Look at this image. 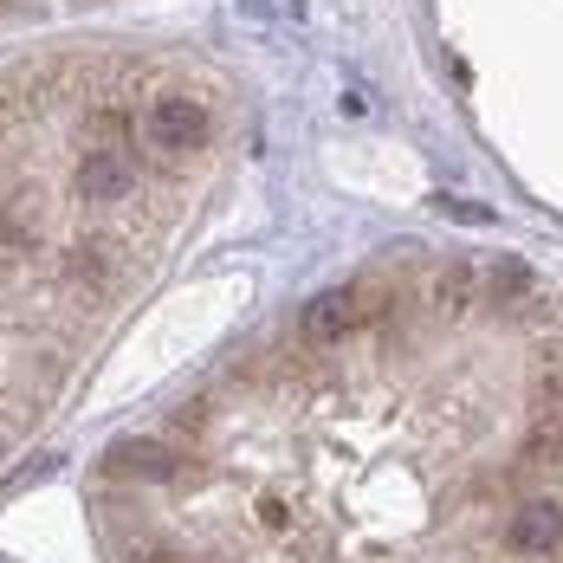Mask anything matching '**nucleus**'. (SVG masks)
Returning a JSON list of instances; mask_svg holds the SVG:
<instances>
[{
	"label": "nucleus",
	"instance_id": "f257e3e1",
	"mask_svg": "<svg viewBox=\"0 0 563 563\" xmlns=\"http://www.w3.org/2000/svg\"><path fill=\"white\" fill-rule=\"evenodd\" d=\"M208 130H214L208 104H201V98H181V91L156 98L150 117H143V136H150L163 156H188V150H201V143H208Z\"/></svg>",
	"mask_w": 563,
	"mask_h": 563
},
{
	"label": "nucleus",
	"instance_id": "f03ea898",
	"mask_svg": "<svg viewBox=\"0 0 563 563\" xmlns=\"http://www.w3.org/2000/svg\"><path fill=\"white\" fill-rule=\"evenodd\" d=\"M563 544V506L558 499H525L518 518L506 525V551L511 558H551Z\"/></svg>",
	"mask_w": 563,
	"mask_h": 563
},
{
	"label": "nucleus",
	"instance_id": "7ed1b4c3",
	"mask_svg": "<svg viewBox=\"0 0 563 563\" xmlns=\"http://www.w3.org/2000/svg\"><path fill=\"white\" fill-rule=\"evenodd\" d=\"M104 473L111 479H136V486H163V479L181 473V453L163 448V441H117L104 453Z\"/></svg>",
	"mask_w": 563,
	"mask_h": 563
},
{
	"label": "nucleus",
	"instance_id": "20e7f679",
	"mask_svg": "<svg viewBox=\"0 0 563 563\" xmlns=\"http://www.w3.org/2000/svg\"><path fill=\"white\" fill-rule=\"evenodd\" d=\"M356 324H363L356 291H318V298L298 311V338H305V343H343Z\"/></svg>",
	"mask_w": 563,
	"mask_h": 563
},
{
	"label": "nucleus",
	"instance_id": "39448f33",
	"mask_svg": "<svg viewBox=\"0 0 563 563\" xmlns=\"http://www.w3.org/2000/svg\"><path fill=\"white\" fill-rule=\"evenodd\" d=\"M71 181H78V195H85V201H123V195L136 188V169H130L117 150H91V156L78 163Z\"/></svg>",
	"mask_w": 563,
	"mask_h": 563
},
{
	"label": "nucleus",
	"instance_id": "423d86ee",
	"mask_svg": "<svg viewBox=\"0 0 563 563\" xmlns=\"http://www.w3.org/2000/svg\"><path fill=\"white\" fill-rule=\"evenodd\" d=\"M525 453L544 460V466H563V408H538V421L525 434Z\"/></svg>",
	"mask_w": 563,
	"mask_h": 563
},
{
	"label": "nucleus",
	"instance_id": "0eeeda50",
	"mask_svg": "<svg viewBox=\"0 0 563 563\" xmlns=\"http://www.w3.org/2000/svg\"><path fill=\"white\" fill-rule=\"evenodd\" d=\"M473 285H479L473 266H453L448 279H441V305H448V311H466V305H473Z\"/></svg>",
	"mask_w": 563,
	"mask_h": 563
},
{
	"label": "nucleus",
	"instance_id": "6e6552de",
	"mask_svg": "<svg viewBox=\"0 0 563 563\" xmlns=\"http://www.w3.org/2000/svg\"><path fill=\"white\" fill-rule=\"evenodd\" d=\"M486 285H506L499 298H525V291H531V273H525L518 260H499V266H493V279H486Z\"/></svg>",
	"mask_w": 563,
	"mask_h": 563
},
{
	"label": "nucleus",
	"instance_id": "1a4fd4ad",
	"mask_svg": "<svg viewBox=\"0 0 563 563\" xmlns=\"http://www.w3.org/2000/svg\"><path fill=\"white\" fill-rule=\"evenodd\" d=\"M260 518H266L273 531H285V525H291V506H285V499H260Z\"/></svg>",
	"mask_w": 563,
	"mask_h": 563
},
{
	"label": "nucleus",
	"instance_id": "9d476101",
	"mask_svg": "<svg viewBox=\"0 0 563 563\" xmlns=\"http://www.w3.org/2000/svg\"><path fill=\"white\" fill-rule=\"evenodd\" d=\"M448 214H460V221H479V227L493 221V208H473V201H448Z\"/></svg>",
	"mask_w": 563,
	"mask_h": 563
}]
</instances>
